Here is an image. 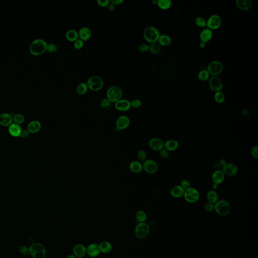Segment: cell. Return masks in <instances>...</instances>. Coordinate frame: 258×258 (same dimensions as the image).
<instances>
[{
	"mask_svg": "<svg viewBox=\"0 0 258 258\" xmlns=\"http://www.w3.org/2000/svg\"><path fill=\"white\" fill-rule=\"evenodd\" d=\"M48 44L41 38H37L31 42L29 45V51L33 55H38L43 54L46 51Z\"/></svg>",
	"mask_w": 258,
	"mask_h": 258,
	"instance_id": "6da1fadb",
	"label": "cell"
},
{
	"mask_svg": "<svg viewBox=\"0 0 258 258\" xmlns=\"http://www.w3.org/2000/svg\"><path fill=\"white\" fill-rule=\"evenodd\" d=\"M144 37L147 42L153 44L158 41L160 34L158 29L153 26H148L145 28L143 32Z\"/></svg>",
	"mask_w": 258,
	"mask_h": 258,
	"instance_id": "7a4b0ae2",
	"label": "cell"
},
{
	"mask_svg": "<svg viewBox=\"0 0 258 258\" xmlns=\"http://www.w3.org/2000/svg\"><path fill=\"white\" fill-rule=\"evenodd\" d=\"M231 210L230 204L223 199L218 200L214 204V210L216 213L220 216H227L231 212Z\"/></svg>",
	"mask_w": 258,
	"mask_h": 258,
	"instance_id": "3957f363",
	"label": "cell"
},
{
	"mask_svg": "<svg viewBox=\"0 0 258 258\" xmlns=\"http://www.w3.org/2000/svg\"><path fill=\"white\" fill-rule=\"evenodd\" d=\"M106 95L111 103H117L122 98V90L119 86H112L107 90Z\"/></svg>",
	"mask_w": 258,
	"mask_h": 258,
	"instance_id": "277c9868",
	"label": "cell"
},
{
	"mask_svg": "<svg viewBox=\"0 0 258 258\" xmlns=\"http://www.w3.org/2000/svg\"><path fill=\"white\" fill-rule=\"evenodd\" d=\"M86 84L90 90L93 91H98L103 88L104 81L101 77L92 76L88 79Z\"/></svg>",
	"mask_w": 258,
	"mask_h": 258,
	"instance_id": "5b68a950",
	"label": "cell"
},
{
	"mask_svg": "<svg viewBox=\"0 0 258 258\" xmlns=\"http://www.w3.org/2000/svg\"><path fill=\"white\" fill-rule=\"evenodd\" d=\"M149 232L150 228L149 225L145 222L139 223L135 229V234L136 237L141 240L147 237Z\"/></svg>",
	"mask_w": 258,
	"mask_h": 258,
	"instance_id": "8992f818",
	"label": "cell"
},
{
	"mask_svg": "<svg viewBox=\"0 0 258 258\" xmlns=\"http://www.w3.org/2000/svg\"><path fill=\"white\" fill-rule=\"evenodd\" d=\"M224 69L223 64L219 61H214L210 62L207 67V71L210 75L212 76H217L221 74Z\"/></svg>",
	"mask_w": 258,
	"mask_h": 258,
	"instance_id": "52a82bcc",
	"label": "cell"
},
{
	"mask_svg": "<svg viewBox=\"0 0 258 258\" xmlns=\"http://www.w3.org/2000/svg\"><path fill=\"white\" fill-rule=\"evenodd\" d=\"M184 197L186 201L189 203H194L199 200L200 193L196 189L193 187L185 190Z\"/></svg>",
	"mask_w": 258,
	"mask_h": 258,
	"instance_id": "ba28073f",
	"label": "cell"
},
{
	"mask_svg": "<svg viewBox=\"0 0 258 258\" xmlns=\"http://www.w3.org/2000/svg\"><path fill=\"white\" fill-rule=\"evenodd\" d=\"M221 19L218 15H212L206 21V27L210 30H216L221 26Z\"/></svg>",
	"mask_w": 258,
	"mask_h": 258,
	"instance_id": "9c48e42d",
	"label": "cell"
},
{
	"mask_svg": "<svg viewBox=\"0 0 258 258\" xmlns=\"http://www.w3.org/2000/svg\"><path fill=\"white\" fill-rule=\"evenodd\" d=\"M142 165L143 170L147 174H154L158 170V164L154 160L151 159L146 160Z\"/></svg>",
	"mask_w": 258,
	"mask_h": 258,
	"instance_id": "30bf717a",
	"label": "cell"
},
{
	"mask_svg": "<svg viewBox=\"0 0 258 258\" xmlns=\"http://www.w3.org/2000/svg\"><path fill=\"white\" fill-rule=\"evenodd\" d=\"M222 170L225 175L228 177H233L238 172V167L234 163L227 162L222 167Z\"/></svg>",
	"mask_w": 258,
	"mask_h": 258,
	"instance_id": "8fae6325",
	"label": "cell"
},
{
	"mask_svg": "<svg viewBox=\"0 0 258 258\" xmlns=\"http://www.w3.org/2000/svg\"><path fill=\"white\" fill-rule=\"evenodd\" d=\"M209 85L211 89L215 92L221 91L223 88L222 82L217 76L211 77L209 81Z\"/></svg>",
	"mask_w": 258,
	"mask_h": 258,
	"instance_id": "7c38bea8",
	"label": "cell"
},
{
	"mask_svg": "<svg viewBox=\"0 0 258 258\" xmlns=\"http://www.w3.org/2000/svg\"><path fill=\"white\" fill-rule=\"evenodd\" d=\"M148 146L152 150L155 151H160L164 148V142L159 138H153L149 140Z\"/></svg>",
	"mask_w": 258,
	"mask_h": 258,
	"instance_id": "4fadbf2b",
	"label": "cell"
},
{
	"mask_svg": "<svg viewBox=\"0 0 258 258\" xmlns=\"http://www.w3.org/2000/svg\"><path fill=\"white\" fill-rule=\"evenodd\" d=\"M116 124L117 129L120 130H122L129 127L130 124V120L128 117L123 115L120 116L117 118Z\"/></svg>",
	"mask_w": 258,
	"mask_h": 258,
	"instance_id": "5bb4252c",
	"label": "cell"
},
{
	"mask_svg": "<svg viewBox=\"0 0 258 258\" xmlns=\"http://www.w3.org/2000/svg\"><path fill=\"white\" fill-rule=\"evenodd\" d=\"M115 108L121 112H126L129 111L131 108V102L127 99H120L115 103Z\"/></svg>",
	"mask_w": 258,
	"mask_h": 258,
	"instance_id": "9a60e30c",
	"label": "cell"
},
{
	"mask_svg": "<svg viewBox=\"0 0 258 258\" xmlns=\"http://www.w3.org/2000/svg\"><path fill=\"white\" fill-rule=\"evenodd\" d=\"M225 175L222 170H216L214 171L212 174V180L213 183L219 184L222 183Z\"/></svg>",
	"mask_w": 258,
	"mask_h": 258,
	"instance_id": "2e32d148",
	"label": "cell"
},
{
	"mask_svg": "<svg viewBox=\"0 0 258 258\" xmlns=\"http://www.w3.org/2000/svg\"><path fill=\"white\" fill-rule=\"evenodd\" d=\"M73 252L76 258H83L87 254V249L83 245L77 244L73 248Z\"/></svg>",
	"mask_w": 258,
	"mask_h": 258,
	"instance_id": "e0dca14e",
	"label": "cell"
},
{
	"mask_svg": "<svg viewBox=\"0 0 258 258\" xmlns=\"http://www.w3.org/2000/svg\"><path fill=\"white\" fill-rule=\"evenodd\" d=\"M12 123L13 117L10 113L4 112L0 115V125L4 127H9Z\"/></svg>",
	"mask_w": 258,
	"mask_h": 258,
	"instance_id": "ac0fdd59",
	"label": "cell"
},
{
	"mask_svg": "<svg viewBox=\"0 0 258 258\" xmlns=\"http://www.w3.org/2000/svg\"><path fill=\"white\" fill-rule=\"evenodd\" d=\"M87 254L92 258L98 257L100 254V251L99 245L96 244H91L87 246Z\"/></svg>",
	"mask_w": 258,
	"mask_h": 258,
	"instance_id": "d6986e66",
	"label": "cell"
},
{
	"mask_svg": "<svg viewBox=\"0 0 258 258\" xmlns=\"http://www.w3.org/2000/svg\"><path fill=\"white\" fill-rule=\"evenodd\" d=\"M179 147V143L177 140L174 139L168 140L165 142H164V148L168 151H174L177 150Z\"/></svg>",
	"mask_w": 258,
	"mask_h": 258,
	"instance_id": "ffe728a7",
	"label": "cell"
},
{
	"mask_svg": "<svg viewBox=\"0 0 258 258\" xmlns=\"http://www.w3.org/2000/svg\"><path fill=\"white\" fill-rule=\"evenodd\" d=\"M129 169L134 174H139L143 170L142 163L139 161H132L129 165Z\"/></svg>",
	"mask_w": 258,
	"mask_h": 258,
	"instance_id": "44dd1931",
	"label": "cell"
},
{
	"mask_svg": "<svg viewBox=\"0 0 258 258\" xmlns=\"http://www.w3.org/2000/svg\"><path fill=\"white\" fill-rule=\"evenodd\" d=\"M213 36L212 31L209 28H205L201 32L200 34V39L201 42L207 43L211 41Z\"/></svg>",
	"mask_w": 258,
	"mask_h": 258,
	"instance_id": "7402d4cb",
	"label": "cell"
},
{
	"mask_svg": "<svg viewBox=\"0 0 258 258\" xmlns=\"http://www.w3.org/2000/svg\"><path fill=\"white\" fill-rule=\"evenodd\" d=\"M41 122L38 121L34 120V121L31 122L28 124L27 130L29 131V133L35 134L39 132L41 130Z\"/></svg>",
	"mask_w": 258,
	"mask_h": 258,
	"instance_id": "603a6c76",
	"label": "cell"
},
{
	"mask_svg": "<svg viewBox=\"0 0 258 258\" xmlns=\"http://www.w3.org/2000/svg\"><path fill=\"white\" fill-rule=\"evenodd\" d=\"M79 38L83 41H88L91 37L92 32L89 28L84 27L81 28L78 32Z\"/></svg>",
	"mask_w": 258,
	"mask_h": 258,
	"instance_id": "cb8c5ba5",
	"label": "cell"
},
{
	"mask_svg": "<svg viewBox=\"0 0 258 258\" xmlns=\"http://www.w3.org/2000/svg\"><path fill=\"white\" fill-rule=\"evenodd\" d=\"M20 125L18 124L12 123L9 127H8V132L11 136L14 137H18L20 136L21 131H22Z\"/></svg>",
	"mask_w": 258,
	"mask_h": 258,
	"instance_id": "d4e9b609",
	"label": "cell"
},
{
	"mask_svg": "<svg viewBox=\"0 0 258 258\" xmlns=\"http://www.w3.org/2000/svg\"><path fill=\"white\" fill-rule=\"evenodd\" d=\"M236 5L241 10L247 11L252 6V2L251 0H236Z\"/></svg>",
	"mask_w": 258,
	"mask_h": 258,
	"instance_id": "484cf974",
	"label": "cell"
},
{
	"mask_svg": "<svg viewBox=\"0 0 258 258\" xmlns=\"http://www.w3.org/2000/svg\"><path fill=\"white\" fill-rule=\"evenodd\" d=\"M185 190L180 185L174 186L170 190V195L175 198H180L184 195Z\"/></svg>",
	"mask_w": 258,
	"mask_h": 258,
	"instance_id": "4316f807",
	"label": "cell"
},
{
	"mask_svg": "<svg viewBox=\"0 0 258 258\" xmlns=\"http://www.w3.org/2000/svg\"><path fill=\"white\" fill-rule=\"evenodd\" d=\"M66 39L70 42H75L79 38L78 32L74 29H70L66 32L65 34Z\"/></svg>",
	"mask_w": 258,
	"mask_h": 258,
	"instance_id": "83f0119b",
	"label": "cell"
},
{
	"mask_svg": "<svg viewBox=\"0 0 258 258\" xmlns=\"http://www.w3.org/2000/svg\"><path fill=\"white\" fill-rule=\"evenodd\" d=\"M207 200L209 203L214 204L219 200L218 195L216 191L211 190L208 191L206 195Z\"/></svg>",
	"mask_w": 258,
	"mask_h": 258,
	"instance_id": "f1b7e54d",
	"label": "cell"
},
{
	"mask_svg": "<svg viewBox=\"0 0 258 258\" xmlns=\"http://www.w3.org/2000/svg\"><path fill=\"white\" fill-rule=\"evenodd\" d=\"M44 250H45L44 246L42 244L36 242V243H34L31 245L28 249V252H29V254L32 255L36 252Z\"/></svg>",
	"mask_w": 258,
	"mask_h": 258,
	"instance_id": "f546056e",
	"label": "cell"
},
{
	"mask_svg": "<svg viewBox=\"0 0 258 258\" xmlns=\"http://www.w3.org/2000/svg\"><path fill=\"white\" fill-rule=\"evenodd\" d=\"M171 41L172 40L170 36L163 34L160 36L158 41L161 46H169L171 44Z\"/></svg>",
	"mask_w": 258,
	"mask_h": 258,
	"instance_id": "4dcf8cb0",
	"label": "cell"
},
{
	"mask_svg": "<svg viewBox=\"0 0 258 258\" xmlns=\"http://www.w3.org/2000/svg\"><path fill=\"white\" fill-rule=\"evenodd\" d=\"M100 252L108 253L112 250V245L108 241H103L99 245Z\"/></svg>",
	"mask_w": 258,
	"mask_h": 258,
	"instance_id": "1f68e13d",
	"label": "cell"
},
{
	"mask_svg": "<svg viewBox=\"0 0 258 258\" xmlns=\"http://www.w3.org/2000/svg\"><path fill=\"white\" fill-rule=\"evenodd\" d=\"M172 2L170 0H159L157 1V4L158 7L161 9L166 10H168L171 7Z\"/></svg>",
	"mask_w": 258,
	"mask_h": 258,
	"instance_id": "d6a6232c",
	"label": "cell"
},
{
	"mask_svg": "<svg viewBox=\"0 0 258 258\" xmlns=\"http://www.w3.org/2000/svg\"><path fill=\"white\" fill-rule=\"evenodd\" d=\"M149 46V51L153 55L158 54L161 50V46L157 42L151 44Z\"/></svg>",
	"mask_w": 258,
	"mask_h": 258,
	"instance_id": "836d02e7",
	"label": "cell"
},
{
	"mask_svg": "<svg viewBox=\"0 0 258 258\" xmlns=\"http://www.w3.org/2000/svg\"><path fill=\"white\" fill-rule=\"evenodd\" d=\"M88 88L86 83L82 82L79 83L76 87V92L79 95H83L88 91Z\"/></svg>",
	"mask_w": 258,
	"mask_h": 258,
	"instance_id": "e575fe53",
	"label": "cell"
},
{
	"mask_svg": "<svg viewBox=\"0 0 258 258\" xmlns=\"http://www.w3.org/2000/svg\"><path fill=\"white\" fill-rule=\"evenodd\" d=\"M25 121V117L21 113H17L13 116V122L15 124L20 125Z\"/></svg>",
	"mask_w": 258,
	"mask_h": 258,
	"instance_id": "d590c367",
	"label": "cell"
},
{
	"mask_svg": "<svg viewBox=\"0 0 258 258\" xmlns=\"http://www.w3.org/2000/svg\"><path fill=\"white\" fill-rule=\"evenodd\" d=\"M136 218L137 221L140 222H144L147 219V215L145 212L142 210L137 211L136 213Z\"/></svg>",
	"mask_w": 258,
	"mask_h": 258,
	"instance_id": "8d00e7d4",
	"label": "cell"
},
{
	"mask_svg": "<svg viewBox=\"0 0 258 258\" xmlns=\"http://www.w3.org/2000/svg\"><path fill=\"white\" fill-rule=\"evenodd\" d=\"M209 73L207 70H201V71L199 72L198 75V78L199 80L201 81L207 80L209 78Z\"/></svg>",
	"mask_w": 258,
	"mask_h": 258,
	"instance_id": "74e56055",
	"label": "cell"
},
{
	"mask_svg": "<svg viewBox=\"0 0 258 258\" xmlns=\"http://www.w3.org/2000/svg\"><path fill=\"white\" fill-rule=\"evenodd\" d=\"M215 100L218 103H223L225 100V95L221 91L215 92L214 94Z\"/></svg>",
	"mask_w": 258,
	"mask_h": 258,
	"instance_id": "f35d334b",
	"label": "cell"
},
{
	"mask_svg": "<svg viewBox=\"0 0 258 258\" xmlns=\"http://www.w3.org/2000/svg\"><path fill=\"white\" fill-rule=\"evenodd\" d=\"M137 157L140 162H144L147 160V153L145 150L141 149L137 153Z\"/></svg>",
	"mask_w": 258,
	"mask_h": 258,
	"instance_id": "ab89813d",
	"label": "cell"
},
{
	"mask_svg": "<svg viewBox=\"0 0 258 258\" xmlns=\"http://www.w3.org/2000/svg\"><path fill=\"white\" fill-rule=\"evenodd\" d=\"M195 23L198 26L200 27L204 28L206 26V21L203 17H197L195 19Z\"/></svg>",
	"mask_w": 258,
	"mask_h": 258,
	"instance_id": "60d3db41",
	"label": "cell"
},
{
	"mask_svg": "<svg viewBox=\"0 0 258 258\" xmlns=\"http://www.w3.org/2000/svg\"><path fill=\"white\" fill-rule=\"evenodd\" d=\"M58 50V47L54 43H50L47 45L46 50L49 53H55Z\"/></svg>",
	"mask_w": 258,
	"mask_h": 258,
	"instance_id": "b9f144b4",
	"label": "cell"
},
{
	"mask_svg": "<svg viewBox=\"0 0 258 258\" xmlns=\"http://www.w3.org/2000/svg\"><path fill=\"white\" fill-rule=\"evenodd\" d=\"M84 46V41L78 38V40L74 42V47L77 50H81Z\"/></svg>",
	"mask_w": 258,
	"mask_h": 258,
	"instance_id": "7bdbcfd3",
	"label": "cell"
},
{
	"mask_svg": "<svg viewBox=\"0 0 258 258\" xmlns=\"http://www.w3.org/2000/svg\"><path fill=\"white\" fill-rule=\"evenodd\" d=\"M141 105H142V102L139 99H134L131 102V105L133 108H139Z\"/></svg>",
	"mask_w": 258,
	"mask_h": 258,
	"instance_id": "ee69618b",
	"label": "cell"
},
{
	"mask_svg": "<svg viewBox=\"0 0 258 258\" xmlns=\"http://www.w3.org/2000/svg\"><path fill=\"white\" fill-rule=\"evenodd\" d=\"M184 190H187L189 188H190L191 187V184L190 183L188 180L186 179H183L180 182V184H179Z\"/></svg>",
	"mask_w": 258,
	"mask_h": 258,
	"instance_id": "f6af8a7d",
	"label": "cell"
},
{
	"mask_svg": "<svg viewBox=\"0 0 258 258\" xmlns=\"http://www.w3.org/2000/svg\"><path fill=\"white\" fill-rule=\"evenodd\" d=\"M45 254H46L45 250H44L36 252L31 256L33 258H45Z\"/></svg>",
	"mask_w": 258,
	"mask_h": 258,
	"instance_id": "bcb514c9",
	"label": "cell"
},
{
	"mask_svg": "<svg viewBox=\"0 0 258 258\" xmlns=\"http://www.w3.org/2000/svg\"><path fill=\"white\" fill-rule=\"evenodd\" d=\"M159 152H160V155L161 157L164 160H167L170 157V152L166 149H165L164 148L163 149L160 150Z\"/></svg>",
	"mask_w": 258,
	"mask_h": 258,
	"instance_id": "7dc6e473",
	"label": "cell"
},
{
	"mask_svg": "<svg viewBox=\"0 0 258 258\" xmlns=\"http://www.w3.org/2000/svg\"><path fill=\"white\" fill-rule=\"evenodd\" d=\"M111 103V102L108 100V99L107 98H105L101 100L99 105H100V107L102 108H108L109 105H110Z\"/></svg>",
	"mask_w": 258,
	"mask_h": 258,
	"instance_id": "c3c4849f",
	"label": "cell"
},
{
	"mask_svg": "<svg viewBox=\"0 0 258 258\" xmlns=\"http://www.w3.org/2000/svg\"><path fill=\"white\" fill-rule=\"evenodd\" d=\"M251 156L253 158H254L256 160H258V145H255V146H253V147L251 148Z\"/></svg>",
	"mask_w": 258,
	"mask_h": 258,
	"instance_id": "681fc988",
	"label": "cell"
},
{
	"mask_svg": "<svg viewBox=\"0 0 258 258\" xmlns=\"http://www.w3.org/2000/svg\"><path fill=\"white\" fill-rule=\"evenodd\" d=\"M204 210L207 212H212L214 210V204L208 202L204 205Z\"/></svg>",
	"mask_w": 258,
	"mask_h": 258,
	"instance_id": "f907efd6",
	"label": "cell"
},
{
	"mask_svg": "<svg viewBox=\"0 0 258 258\" xmlns=\"http://www.w3.org/2000/svg\"><path fill=\"white\" fill-rule=\"evenodd\" d=\"M98 5L101 7H108L110 4V1L109 0H98L97 1Z\"/></svg>",
	"mask_w": 258,
	"mask_h": 258,
	"instance_id": "816d5d0a",
	"label": "cell"
},
{
	"mask_svg": "<svg viewBox=\"0 0 258 258\" xmlns=\"http://www.w3.org/2000/svg\"><path fill=\"white\" fill-rule=\"evenodd\" d=\"M149 45L147 44H141L139 46V50L142 53H145L146 51L149 50Z\"/></svg>",
	"mask_w": 258,
	"mask_h": 258,
	"instance_id": "f5cc1de1",
	"label": "cell"
},
{
	"mask_svg": "<svg viewBox=\"0 0 258 258\" xmlns=\"http://www.w3.org/2000/svg\"><path fill=\"white\" fill-rule=\"evenodd\" d=\"M29 131L27 130H22L21 134H20V137L21 139H26L29 136Z\"/></svg>",
	"mask_w": 258,
	"mask_h": 258,
	"instance_id": "db71d44e",
	"label": "cell"
},
{
	"mask_svg": "<svg viewBox=\"0 0 258 258\" xmlns=\"http://www.w3.org/2000/svg\"><path fill=\"white\" fill-rule=\"evenodd\" d=\"M124 0H111L110 2L114 5H119L124 3Z\"/></svg>",
	"mask_w": 258,
	"mask_h": 258,
	"instance_id": "11a10c76",
	"label": "cell"
},
{
	"mask_svg": "<svg viewBox=\"0 0 258 258\" xmlns=\"http://www.w3.org/2000/svg\"><path fill=\"white\" fill-rule=\"evenodd\" d=\"M19 251H20V253H22V254H29V252H28V248H27L26 246H22L20 247V249H19Z\"/></svg>",
	"mask_w": 258,
	"mask_h": 258,
	"instance_id": "9f6ffc18",
	"label": "cell"
},
{
	"mask_svg": "<svg viewBox=\"0 0 258 258\" xmlns=\"http://www.w3.org/2000/svg\"><path fill=\"white\" fill-rule=\"evenodd\" d=\"M108 10L110 12H112L113 11L115 10V6L113 4H112L110 2V4L108 5Z\"/></svg>",
	"mask_w": 258,
	"mask_h": 258,
	"instance_id": "6f0895ef",
	"label": "cell"
},
{
	"mask_svg": "<svg viewBox=\"0 0 258 258\" xmlns=\"http://www.w3.org/2000/svg\"><path fill=\"white\" fill-rule=\"evenodd\" d=\"M227 161L226 160H224V159H220V160L219 161V164L221 165V167H222L223 166H224V165L227 163Z\"/></svg>",
	"mask_w": 258,
	"mask_h": 258,
	"instance_id": "680465c9",
	"label": "cell"
},
{
	"mask_svg": "<svg viewBox=\"0 0 258 258\" xmlns=\"http://www.w3.org/2000/svg\"><path fill=\"white\" fill-rule=\"evenodd\" d=\"M241 113H242L243 116H248V115H249L250 112H249V111L248 109H246V108H244V109H242Z\"/></svg>",
	"mask_w": 258,
	"mask_h": 258,
	"instance_id": "91938a15",
	"label": "cell"
},
{
	"mask_svg": "<svg viewBox=\"0 0 258 258\" xmlns=\"http://www.w3.org/2000/svg\"><path fill=\"white\" fill-rule=\"evenodd\" d=\"M199 46H200V47L201 49H204V48H205L206 43H204L203 42H201L200 44H199Z\"/></svg>",
	"mask_w": 258,
	"mask_h": 258,
	"instance_id": "94428289",
	"label": "cell"
},
{
	"mask_svg": "<svg viewBox=\"0 0 258 258\" xmlns=\"http://www.w3.org/2000/svg\"><path fill=\"white\" fill-rule=\"evenodd\" d=\"M218 188V185L217 184H213V185H212V189L214 191H215V190H217V189Z\"/></svg>",
	"mask_w": 258,
	"mask_h": 258,
	"instance_id": "6125c7cd",
	"label": "cell"
},
{
	"mask_svg": "<svg viewBox=\"0 0 258 258\" xmlns=\"http://www.w3.org/2000/svg\"><path fill=\"white\" fill-rule=\"evenodd\" d=\"M151 3L153 5H156L157 4V1H156V0H153V1L151 2Z\"/></svg>",
	"mask_w": 258,
	"mask_h": 258,
	"instance_id": "be15d7a7",
	"label": "cell"
},
{
	"mask_svg": "<svg viewBox=\"0 0 258 258\" xmlns=\"http://www.w3.org/2000/svg\"><path fill=\"white\" fill-rule=\"evenodd\" d=\"M67 258H76V257H75V256L74 255H70L68 256Z\"/></svg>",
	"mask_w": 258,
	"mask_h": 258,
	"instance_id": "e7e4bbea",
	"label": "cell"
}]
</instances>
